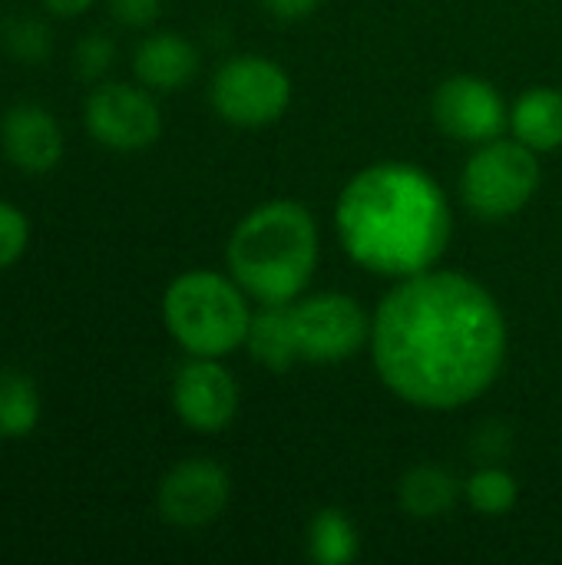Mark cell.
<instances>
[{
    "mask_svg": "<svg viewBox=\"0 0 562 565\" xmlns=\"http://www.w3.org/2000/svg\"><path fill=\"white\" fill-rule=\"evenodd\" d=\"M381 381L407 404L454 411L477 401L507 361V321L494 295L460 271L401 278L371 324Z\"/></svg>",
    "mask_w": 562,
    "mask_h": 565,
    "instance_id": "cell-1",
    "label": "cell"
},
{
    "mask_svg": "<svg viewBox=\"0 0 562 565\" xmlns=\"http://www.w3.org/2000/svg\"><path fill=\"white\" fill-rule=\"evenodd\" d=\"M335 225L344 252L388 278L434 268L454 235L444 189L411 162L361 169L338 199Z\"/></svg>",
    "mask_w": 562,
    "mask_h": 565,
    "instance_id": "cell-2",
    "label": "cell"
},
{
    "mask_svg": "<svg viewBox=\"0 0 562 565\" xmlns=\"http://www.w3.org/2000/svg\"><path fill=\"white\" fill-rule=\"evenodd\" d=\"M225 258L232 278L258 305H291L315 275L318 225L298 202H265L235 225Z\"/></svg>",
    "mask_w": 562,
    "mask_h": 565,
    "instance_id": "cell-3",
    "label": "cell"
},
{
    "mask_svg": "<svg viewBox=\"0 0 562 565\" xmlns=\"http://www.w3.org/2000/svg\"><path fill=\"white\" fill-rule=\"evenodd\" d=\"M169 334L195 358H225L245 344L252 311L235 278L215 271L179 275L162 298Z\"/></svg>",
    "mask_w": 562,
    "mask_h": 565,
    "instance_id": "cell-4",
    "label": "cell"
},
{
    "mask_svg": "<svg viewBox=\"0 0 562 565\" xmlns=\"http://www.w3.org/2000/svg\"><path fill=\"white\" fill-rule=\"evenodd\" d=\"M537 185H540L537 152L520 139H503V136L480 142L460 175V195L467 209L490 222L517 215L537 195Z\"/></svg>",
    "mask_w": 562,
    "mask_h": 565,
    "instance_id": "cell-5",
    "label": "cell"
},
{
    "mask_svg": "<svg viewBox=\"0 0 562 565\" xmlns=\"http://www.w3.org/2000/svg\"><path fill=\"white\" fill-rule=\"evenodd\" d=\"M209 99L225 122L258 129L282 119L291 103V79L275 60L245 53L219 66L209 86Z\"/></svg>",
    "mask_w": 562,
    "mask_h": 565,
    "instance_id": "cell-6",
    "label": "cell"
},
{
    "mask_svg": "<svg viewBox=\"0 0 562 565\" xmlns=\"http://www.w3.org/2000/svg\"><path fill=\"white\" fill-rule=\"evenodd\" d=\"M295 341L301 361L341 364L371 341V318L358 298L341 291H321L291 305Z\"/></svg>",
    "mask_w": 562,
    "mask_h": 565,
    "instance_id": "cell-7",
    "label": "cell"
},
{
    "mask_svg": "<svg viewBox=\"0 0 562 565\" xmlns=\"http://www.w3.org/2000/svg\"><path fill=\"white\" fill-rule=\"evenodd\" d=\"M89 136L113 152L149 149L162 132V113L146 89L129 83H103L86 99Z\"/></svg>",
    "mask_w": 562,
    "mask_h": 565,
    "instance_id": "cell-8",
    "label": "cell"
},
{
    "mask_svg": "<svg viewBox=\"0 0 562 565\" xmlns=\"http://www.w3.org/2000/svg\"><path fill=\"white\" fill-rule=\"evenodd\" d=\"M229 497L232 480L222 463L205 457L182 460L159 483V516L182 530L209 526L225 513Z\"/></svg>",
    "mask_w": 562,
    "mask_h": 565,
    "instance_id": "cell-9",
    "label": "cell"
},
{
    "mask_svg": "<svg viewBox=\"0 0 562 565\" xmlns=\"http://www.w3.org/2000/svg\"><path fill=\"white\" fill-rule=\"evenodd\" d=\"M172 407L179 420L199 434L225 430L238 414V384L219 358H189L172 381Z\"/></svg>",
    "mask_w": 562,
    "mask_h": 565,
    "instance_id": "cell-10",
    "label": "cell"
},
{
    "mask_svg": "<svg viewBox=\"0 0 562 565\" xmlns=\"http://www.w3.org/2000/svg\"><path fill=\"white\" fill-rule=\"evenodd\" d=\"M434 119L447 136L480 146L503 136L510 113L494 83L480 76H450L434 93Z\"/></svg>",
    "mask_w": 562,
    "mask_h": 565,
    "instance_id": "cell-11",
    "label": "cell"
},
{
    "mask_svg": "<svg viewBox=\"0 0 562 565\" xmlns=\"http://www.w3.org/2000/svg\"><path fill=\"white\" fill-rule=\"evenodd\" d=\"M0 146L3 156L30 175L50 172L63 159V132L50 109L36 103H20L7 109L0 122Z\"/></svg>",
    "mask_w": 562,
    "mask_h": 565,
    "instance_id": "cell-12",
    "label": "cell"
},
{
    "mask_svg": "<svg viewBox=\"0 0 562 565\" xmlns=\"http://www.w3.org/2000/svg\"><path fill=\"white\" fill-rule=\"evenodd\" d=\"M132 70L142 86L172 93L185 86L199 70V50L179 33H152L139 43Z\"/></svg>",
    "mask_w": 562,
    "mask_h": 565,
    "instance_id": "cell-13",
    "label": "cell"
},
{
    "mask_svg": "<svg viewBox=\"0 0 562 565\" xmlns=\"http://www.w3.org/2000/svg\"><path fill=\"white\" fill-rule=\"evenodd\" d=\"M513 139L533 152H553L562 146V93L553 86L527 89L510 109Z\"/></svg>",
    "mask_w": 562,
    "mask_h": 565,
    "instance_id": "cell-14",
    "label": "cell"
},
{
    "mask_svg": "<svg viewBox=\"0 0 562 565\" xmlns=\"http://www.w3.org/2000/svg\"><path fill=\"white\" fill-rule=\"evenodd\" d=\"M245 348L252 361L268 371H288L295 361H301L298 341H295L291 305H262V311L252 315Z\"/></svg>",
    "mask_w": 562,
    "mask_h": 565,
    "instance_id": "cell-15",
    "label": "cell"
},
{
    "mask_svg": "<svg viewBox=\"0 0 562 565\" xmlns=\"http://www.w3.org/2000/svg\"><path fill=\"white\" fill-rule=\"evenodd\" d=\"M464 493V483L437 467V463H421L414 470L404 473L401 487H397V497H401V507L414 516V520H437V516H447L457 500Z\"/></svg>",
    "mask_w": 562,
    "mask_h": 565,
    "instance_id": "cell-16",
    "label": "cell"
},
{
    "mask_svg": "<svg viewBox=\"0 0 562 565\" xmlns=\"http://www.w3.org/2000/svg\"><path fill=\"white\" fill-rule=\"evenodd\" d=\"M361 553V536L341 510H321L308 523V556L318 565H348Z\"/></svg>",
    "mask_w": 562,
    "mask_h": 565,
    "instance_id": "cell-17",
    "label": "cell"
},
{
    "mask_svg": "<svg viewBox=\"0 0 562 565\" xmlns=\"http://www.w3.org/2000/svg\"><path fill=\"white\" fill-rule=\"evenodd\" d=\"M40 424V391L20 371H0V440L30 437Z\"/></svg>",
    "mask_w": 562,
    "mask_h": 565,
    "instance_id": "cell-18",
    "label": "cell"
},
{
    "mask_svg": "<svg viewBox=\"0 0 562 565\" xmlns=\"http://www.w3.org/2000/svg\"><path fill=\"white\" fill-rule=\"evenodd\" d=\"M464 497L467 503L484 513V516H503L517 507L520 487L513 480V473H507L503 467H480L467 483H464Z\"/></svg>",
    "mask_w": 562,
    "mask_h": 565,
    "instance_id": "cell-19",
    "label": "cell"
},
{
    "mask_svg": "<svg viewBox=\"0 0 562 565\" xmlns=\"http://www.w3.org/2000/svg\"><path fill=\"white\" fill-rule=\"evenodd\" d=\"M7 53L23 60V63H43L50 56V30L40 20H13L3 33Z\"/></svg>",
    "mask_w": 562,
    "mask_h": 565,
    "instance_id": "cell-20",
    "label": "cell"
},
{
    "mask_svg": "<svg viewBox=\"0 0 562 565\" xmlns=\"http://www.w3.org/2000/svg\"><path fill=\"white\" fill-rule=\"evenodd\" d=\"M26 238H30L26 215H23L17 205L0 202V271L10 268V265L23 255Z\"/></svg>",
    "mask_w": 562,
    "mask_h": 565,
    "instance_id": "cell-21",
    "label": "cell"
},
{
    "mask_svg": "<svg viewBox=\"0 0 562 565\" xmlns=\"http://www.w3.org/2000/svg\"><path fill=\"white\" fill-rule=\"evenodd\" d=\"M113 56H116V46H113V40L103 36V33H93V36H86V40L76 46V66H79V73L89 76V79L99 76V73H106L109 63H113Z\"/></svg>",
    "mask_w": 562,
    "mask_h": 565,
    "instance_id": "cell-22",
    "label": "cell"
},
{
    "mask_svg": "<svg viewBox=\"0 0 562 565\" xmlns=\"http://www.w3.org/2000/svg\"><path fill=\"white\" fill-rule=\"evenodd\" d=\"M162 0H109V10L126 26H149L159 17Z\"/></svg>",
    "mask_w": 562,
    "mask_h": 565,
    "instance_id": "cell-23",
    "label": "cell"
},
{
    "mask_svg": "<svg viewBox=\"0 0 562 565\" xmlns=\"http://www.w3.org/2000/svg\"><path fill=\"white\" fill-rule=\"evenodd\" d=\"M278 20H301V17H308L321 0H262Z\"/></svg>",
    "mask_w": 562,
    "mask_h": 565,
    "instance_id": "cell-24",
    "label": "cell"
},
{
    "mask_svg": "<svg viewBox=\"0 0 562 565\" xmlns=\"http://www.w3.org/2000/svg\"><path fill=\"white\" fill-rule=\"evenodd\" d=\"M96 0H43L46 10H53L56 17H79L83 10H89Z\"/></svg>",
    "mask_w": 562,
    "mask_h": 565,
    "instance_id": "cell-25",
    "label": "cell"
}]
</instances>
